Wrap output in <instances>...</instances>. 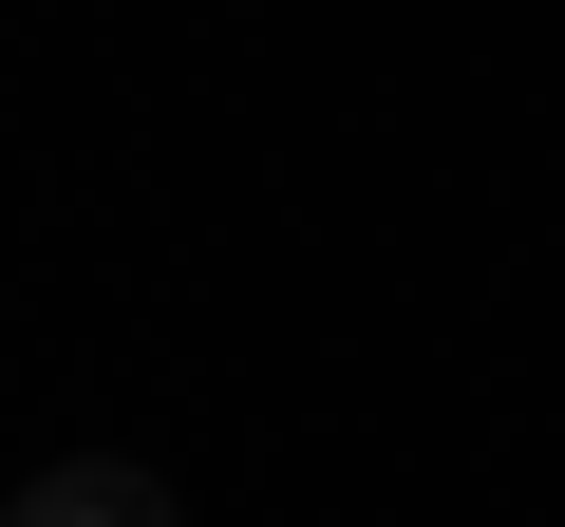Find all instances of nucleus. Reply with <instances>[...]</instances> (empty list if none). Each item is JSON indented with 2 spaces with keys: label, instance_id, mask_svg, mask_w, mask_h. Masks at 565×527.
<instances>
[{
  "label": "nucleus",
  "instance_id": "nucleus-1",
  "mask_svg": "<svg viewBox=\"0 0 565 527\" xmlns=\"http://www.w3.org/2000/svg\"><path fill=\"white\" fill-rule=\"evenodd\" d=\"M0 527H170V490H151V471H114V452H76V471H39Z\"/></svg>",
  "mask_w": 565,
  "mask_h": 527
}]
</instances>
